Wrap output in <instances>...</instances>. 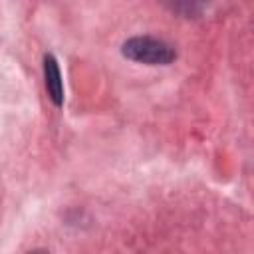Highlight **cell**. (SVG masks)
Listing matches in <instances>:
<instances>
[{"mask_svg":"<svg viewBox=\"0 0 254 254\" xmlns=\"http://www.w3.org/2000/svg\"><path fill=\"white\" fill-rule=\"evenodd\" d=\"M123 56L133 62H141L149 65H167L177 58L175 50L167 42L151 36H137L127 40L123 44Z\"/></svg>","mask_w":254,"mask_h":254,"instance_id":"cell-1","label":"cell"},{"mask_svg":"<svg viewBox=\"0 0 254 254\" xmlns=\"http://www.w3.org/2000/svg\"><path fill=\"white\" fill-rule=\"evenodd\" d=\"M44 77H46V89H48L52 101L60 107L64 103V83H62V73H60L58 62L52 54L44 56Z\"/></svg>","mask_w":254,"mask_h":254,"instance_id":"cell-2","label":"cell"},{"mask_svg":"<svg viewBox=\"0 0 254 254\" xmlns=\"http://www.w3.org/2000/svg\"><path fill=\"white\" fill-rule=\"evenodd\" d=\"M167 2H169V6L173 10H177V12L185 14V16H196V14H200L202 8H204V4H206V0H167Z\"/></svg>","mask_w":254,"mask_h":254,"instance_id":"cell-3","label":"cell"}]
</instances>
